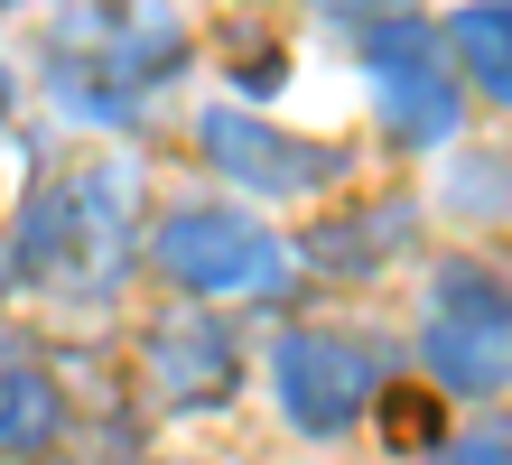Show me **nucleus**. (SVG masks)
<instances>
[{
  "label": "nucleus",
  "mask_w": 512,
  "mask_h": 465,
  "mask_svg": "<svg viewBox=\"0 0 512 465\" xmlns=\"http://www.w3.org/2000/svg\"><path fill=\"white\" fill-rule=\"evenodd\" d=\"M419 242V196L410 186H391V196H345L326 205L308 233H298V270L326 279V289H364L382 279V261H401Z\"/></svg>",
  "instance_id": "obj_9"
},
{
  "label": "nucleus",
  "mask_w": 512,
  "mask_h": 465,
  "mask_svg": "<svg viewBox=\"0 0 512 465\" xmlns=\"http://www.w3.org/2000/svg\"><path fill=\"white\" fill-rule=\"evenodd\" d=\"M0 270L19 289H47L75 317H103L140 270V159L94 149V159H66L56 177H38L10 214Z\"/></svg>",
  "instance_id": "obj_1"
},
{
  "label": "nucleus",
  "mask_w": 512,
  "mask_h": 465,
  "mask_svg": "<svg viewBox=\"0 0 512 465\" xmlns=\"http://www.w3.org/2000/svg\"><path fill=\"white\" fill-rule=\"evenodd\" d=\"M289 270H298V242H280L261 214L215 205V196L168 205L149 233V279H168L196 307H261L289 289Z\"/></svg>",
  "instance_id": "obj_5"
},
{
  "label": "nucleus",
  "mask_w": 512,
  "mask_h": 465,
  "mask_svg": "<svg viewBox=\"0 0 512 465\" xmlns=\"http://www.w3.org/2000/svg\"><path fill=\"white\" fill-rule=\"evenodd\" d=\"M382 438L391 447H447V410H438V391H382Z\"/></svg>",
  "instance_id": "obj_13"
},
{
  "label": "nucleus",
  "mask_w": 512,
  "mask_h": 465,
  "mask_svg": "<svg viewBox=\"0 0 512 465\" xmlns=\"http://www.w3.org/2000/svg\"><path fill=\"white\" fill-rule=\"evenodd\" d=\"M308 10H373V0H308Z\"/></svg>",
  "instance_id": "obj_15"
},
{
  "label": "nucleus",
  "mask_w": 512,
  "mask_h": 465,
  "mask_svg": "<svg viewBox=\"0 0 512 465\" xmlns=\"http://www.w3.org/2000/svg\"><path fill=\"white\" fill-rule=\"evenodd\" d=\"M447 56H457L475 103L512 112V0H466V10L447 19Z\"/></svg>",
  "instance_id": "obj_11"
},
{
  "label": "nucleus",
  "mask_w": 512,
  "mask_h": 465,
  "mask_svg": "<svg viewBox=\"0 0 512 465\" xmlns=\"http://www.w3.org/2000/svg\"><path fill=\"white\" fill-rule=\"evenodd\" d=\"M66 438H75L66 382L10 335V354H0V465H47V456H66Z\"/></svg>",
  "instance_id": "obj_10"
},
{
  "label": "nucleus",
  "mask_w": 512,
  "mask_h": 465,
  "mask_svg": "<svg viewBox=\"0 0 512 465\" xmlns=\"http://www.w3.org/2000/svg\"><path fill=\"white\" fill-rule=\"evenodd\" d=\"M438 465H512V410L457 419V428H447V447H438Z\"/></svg>",
  "instance_id": "obj_14"
},
{
  "label": "nucleus",
  "mask_w": 512,
  "mask_h": 465,
  "mask_svg": "<svg viewBox=\"0 0 512 465\" xmlns=\"http://www.w3.org/2000/svg\"><path fill=\"white\" fill-rule=\"evenodd\" d=\"M438 205L457 224H512V149H457L438 177Z\"/></svg>",
  "instance_id": "obj_12"
},
{
  "label": "nucleus",
  "mask_w": 512,
  "mask_h": 465,
  "mask_svg": "<svg viewBox=\"0 0 512 465\" xmlns=\"http://www.w3.org/2000/svg\"><path fill=\"white\" fill-rule=\"evenodd\" d=\"M0 10H10V0H0Z\"/></svg>",
  "instance_id": "obj_17"
},
{
  "label": "nucleus",
  "mask_w": 512,
  "mask_h": 465,
  "mask_svg": "<svg viewBox=\"0 0 512 465\" xmlns=\"http://www.w3.org/2000/svg\"><path fill=\"white\" fill-rule=\"evenodd\" d=\"M419 382L447 400H494L512 391V279L485 252H438L419 279V335H410Z\"/></svg>",
  "instance_id": "obj_4"
},
{
  "label": "nucleus",
  "mask_w": 512,
  "mask_h": 465,
  "mask_svg": "<svg viewBox=\"0 0 512 465\" xmlns=\"http://www.w3.org/2000/svg\"><path fill=\"white\" fill-rule=\"evenodd\" d=\"M0 121H10V75H0Z\"/></svg>",
  "instance_id": "obj_16"
},
{
  "label": "nucleus",
  "mask_w": 512,
  "mask_h": 465,
  "mask_svg": "<svg viewBox=\"0 0 512 465\" xmlns=\"http://www.w3.org/2000/svg\"><path fill=\"white\" fill-rule=\"evenodd\" d=\"M196 66L187 19L159 10V0H66L47 28V93L66 121H94V131H140L149 103Z\"/></svg>",
  "instance_id": "obj_2"
},
{
  "label": "nucleus",
  "mask_w": 512,
  "mask_h": 465,
  "mask_svg": "<svg viewBox=\"0 0 512 465\" xmlns=\"http://www.w3.org/2000/svg\"><path fill=\"white\" fill-rule=\"evenodd\" d=\"M354 66L373 84V121L391 149H447L466 131L475 93L447 56V28L419 10V0H373L354 10Z\"/></svg>",
  "instance_id": "obj_3"
},
{
  "label": "nucleus",
  "mask_w": 512,
  "mask_h": 465,
  "mask_svg": "<svg viewBox=\"0 0 512 465\" xmlns=\"http://www.w3.org/2000/svg\"><path fill=\"white\" fill-rule=\"evenodd\" d=\"M382 391H391V345H373V335H345V326H280L270 335V400H280V419L308 447L354 438L382 410Z\"/></svg>",
  "instance_id": "obj_6"
},
{
  "label": "nucleus",
  "mask_w": 512,
  "mask_h": 465,
  "mask_svg": "<svg viewBox=\"0 0 512 465\" xmlns=\"http://www.w3.org/2000/svg\"><path fill=\"white\" fill-rule=\"evenodd\" d=\"M140 372H149V391H159L177 419H205V410L233 400V382H243V335L224 326V307L177 298L168 317L140 326Z\"/></svg>",
  "instance_id": "obj_8"
},
{
  "label": "nucleus",
  "mask_w": 512,
  "mask_h": 465,
  "mask_svg": "<svg viewBox=\"0 0 512 465\" xmlns=\"http://www.w3.org/2000/svg\"><path fill=\"white\" fill-rule=\"evenodd\" d=\"M196 149H205V168L224 186H243V196H336V186L364 168L345 140H308V131H289V121H261L252 103L196 112Z\"/></svg>",
  "instance_id": "obj_7"
}]
</instances>
